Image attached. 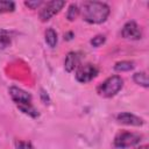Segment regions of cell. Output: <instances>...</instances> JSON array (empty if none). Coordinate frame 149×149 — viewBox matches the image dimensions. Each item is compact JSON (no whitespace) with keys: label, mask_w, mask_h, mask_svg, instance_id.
<instances>
[{"label":"cell","mask_w":149,"mask_h":149,"mask_svg":"<svg viewBox=\"0 0 149 149\" xmlns=\"http://www.w3.org/2000/svg\"><path fill=\"white\" fill-rule=\"evenodd\" d=\"M121 35L122 37L128 38V40H140L142 36V31L136 22L129 21L123 26L121 30Z\"/></svg>","instance_id":"6"},{"label":"cell","mask_w":149,"mask_h":149,"mask_svg":"<svg viewBox=\"0 0 149 149\" xmlns=\"http://www.w3.org/2000/svg\"><path fill=\"white\" fill-rule=\"evenodd\" d=\"M19 107V109L21 112H23L24 114H28L33 118H36L38 116V112L36 111V108L31 105V102H23V104H17L16 105Z\"/></svg>","instance_id":"10"},{"label":"cell","mask_w":149,"mask_h":149,"mask_svg":"<svg viewBox=\"0 0 149 149\" xmlns=\"http://www.w3.org/2000/svg\"><path fill=\"white\" fill-rule=\"evenodd\" d=\"M65 5V1L63 0H52L45 3V6L40 12V19L42 21H48L50 17H52L55 14H57Z\"/></svg>","instance_id":"5"},{"label":"cell","mask_w":149,"mask_h":149,"mask_svg":"<svg viewBox=\"0 0 149 149\" xmlns=\"http://www.w3.org/2000/svg\"><path fill=\"white\" fill-rule=\"evenodd\" d=\"M78 14H79V8H78V6L74 5V3H72V5L69 6V9H68V12H66V19H68L69 21H73V20L78 16Z\"/></svg>","instance_id":"16"},{"label":"cell","mask_w":149,"mask_h":149,"mask_svg":"<svg viewBox=\"0 0 149 149\" xmlns=\"http://www.w3.org/2000/svg\"><path fill=\"white\" fill-rule=\"evenodd\" d=\"M15 9V3L8 0H0V14L1 13H9Z\"/></svg>","instance_id":"15"},{"label":"cell","mask_w":149,"mask_h":149,"mask_svg":"<svg viewBox=\"0 0 149 149\" xmlns=\"http://www.w3.org/2000/svg\"><path fill=\"white\" fill-rule=\"evenodd\" d=\"M9 95L16 105L23 104V102H31V95L28 92H26L19 87H15V86L9 88Z\"/></svg>","instance_id":"7"},{"label":"cell","mask_w":149,"mask_h":149,"mask_svg":"<svg viewBox=\"0 0 149 149\" xmlns=\"http://www.w3.org/2000/svg\"><path fill=\"white\" fill-rule=\"evenodd\" d=\"M134 81L137 85H141L143 87H148V76L146 72H137L133 76Z\"/></svg>","instance_id":"14"},{"label":"cell","mask_w":149,"mask_h":149,"mask_svg":"<svg viewBox=\"0 0 149 149\" xmlns=\"http://www.w3.org/2000/svg\"><path fill=\"white\" fill-rule=\"evenodd\" d=\"M134 69V63L130 62V61H122V62H118L115 65H114V70L115 71H119V72H122V71H129Z\"/></svg>","instance_id":"13"},{"label":"cell","mask_w":149,"mask_h":149,"mask_svg":"<svg viewBox=\"0 0 149 149\" xmlns=\"http://www.w3.org/2000/svg\"><path fill=\"white\" fill-rule=\"evenodd\" d=\"M10 43H12V36L9 31L5 29H0V50L6 49L7 47L10 45Z\"/></svg>","instance_id":"11"},{"label":"cell","mask_w":149,"mask_h":149,"mask_svg":"<svg viewBox=\"0 0 149 149\" xmlns=\"http://www.w3.org/2000/svg\"><path fill=\"white\" fill-rule=\"evenodd\" d=\"M43 3V1H41V0H36V1H26L24 2V5L27 6V7H29L30 9H36V8H38Z\"/></svg>","instance_id":"18"},{"label":"cell","mask_w":149,"mask_h":149,"mask_svg":"<svg viewBox=\"0 0 149 149\" xmlns=\"http://www.w3.org/2000/svg\"><path fill=\"white\" fill-rule=\"evenodd\" d=\"M98 74V68L94 64L86 63L78 68L76 72V78L80 83H88L93 78H95Z\"/></svg>","instance_id":"4"},{"label":"cell","mask_w":149,"mask_h":149,"mask_svg":"<svg viewBox=\"0 0 149 149\" xmlns=\"http://www.w3.org/2000/svg\"><path fill=\"white\" fill-rule=\"evenodd\" d=\"M105 36L104 35H97V36H94L92 40H91V44L93 45V47H100L101 44H104L105 43Z\"/></svg>","instance_id":"17"},{"label":"cell","mask_w":149,"mask_h":149,"mask_svg":"<svg viewBox=\"0 0 149 149\" xmlns=\"http://www.w3.org/2000/svg\"><path fill=\"white\" fill-rule=\"evenodd\" d=\"M81 15L88 23H102L109 15V7L100 1H85L81 7Z\"/></svg>","instance_id":"1"},{"label":"cell","mask_w":149,"mask_h":149,"mask_svg":"<svg viewBox=\"0 0 149 149\" xmlns=\"http://www.w3.org/2000/svg\"><path fill=\"white\" fill-rule=\"evenodd\" d=\"M79 61H80V55L78 52L71 51L66 55L65 62H64V68L68 72H72L78 65H79Z\"/></svg>","instance_id":"9"},{"label":"cell","mask_w":149,"mask_h":149,"mask_svg":"<svg viewBox=\"0 0 149 149\" xmlns=\"http://www.w3.org/2000/svg\"><path fill=\"white\" fill-rule=\"evenodd\" d=\"M141 141V135L137 133L121 132L114 139V146L118 148H128L137 144Z\"/></svg>","instance_id":"3"},{"label":"cell","mask_w":149,"mask_h":149,"mask_svg":"<svg viewBox=\"0 0 149 149\" xmlns=\"http://www.w3.org/2000/svg\"><path fill=\"white\" fill-rule=\"evenodd\" d=\"M123 85V80L121 79V77L119 76H112L109 78H107L104 83H101L98 87V93L101 97L105 98H111L113 95H115Z\"/></svg>","instance_id":"2"},{"label":"cell","mask_w":149,"mask_h":149,"mask_svg":"<svg viewBox=\"0 0 149 149\" xmlns=\"http://www.w3.org/2000/svg\"><path fill=\"white\" fill-rule=\"evenodd\" d=\"M136 149H148V147H147V146H140V147H137Z\"/></svg>","instance_id":"21"},{"label":"cell","mask_w":149,"mask_h":149,"mask_svg":"<svg viewBox=\"0 0 149 149\" xmlns=\"http://www.w3.org/2000/svg\"><path fill=\"white\" fill-rule=\"evenodd\" d=\"M41 97H42L44 104H49V97H48V94H47L43 90H41Z\"/></svg>","instance_id":"20"},{"label":"cell","mask_w":149,"mask_h":149,"mask_svg":"<svg viewBox=\"0 0 149 149\" xmlns=\"http://www.w3.org/2000/svg\"><path fill=\"white\" fill-rule=\"evenodd\" d=\"M44 36H45V42L48 43V45L50 48H55L56 44H57V34H56V31L52 28H48L45 30Z\"/></svg>","instance_id":"12"},{"label":"cell","mask_w":149,"mask_h":149,"mask_svg":"<svg viewBox=\"0 0 149 149\" xmlns=\"http://www.w3.org/2000/svg\"><path fill=\"white\" fill-rule=\"evenodd\" d=\"M116 120L123 125H128V126H142L143 125V120L132 113H120L116 116Z\"/></svg>","instance_id":"8"},{"label":"cell","mask_w":149,"mask_h":149,"mask_svg":"<svg viewBox=\"0 0 149 149\" xmlns=\"http://www.w3.org/2000/svg\"><path fill=\"white\" fill-rule=\"evenodd\" d=\"M30 148L31 146L28 142H22V141L16 142V149H30Z\"/></svg>","instance_id":"19"}]
</instances>
